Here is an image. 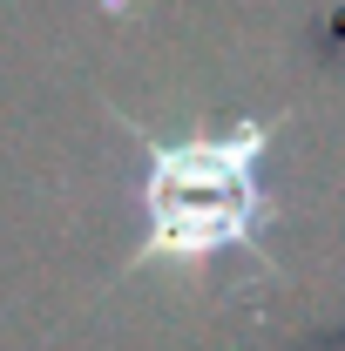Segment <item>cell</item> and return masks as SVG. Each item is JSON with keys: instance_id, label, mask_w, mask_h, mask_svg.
<instances>
[{"instance_id": "1", "label": "cell", "mask_w": 345, "mask_h": 351, "mask_svg": "<svg viewBox=\"0 0 345 351\" xmlns=\"http://www.w3.org/2000/svg\"><path fill=\"white\" fill-rule=\"evenodd\" d=\"M258 135H230V142H183L170 149L156 176H149V217H156V243H183V250H210L244 237L258 217Z\"/></svg>"}]
</instances>
